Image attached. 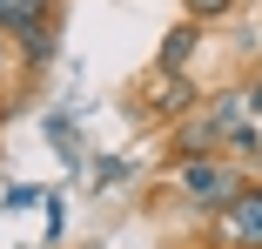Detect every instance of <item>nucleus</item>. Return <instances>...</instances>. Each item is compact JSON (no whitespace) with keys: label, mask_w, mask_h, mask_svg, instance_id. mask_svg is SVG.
I'll use <instances>...</instances> for the list:
<instances>
[{"label":"nucleus","mask_w":262,"mask_h":249,"mask_svg":"<svg viewBox=\"0 0 262 249\" xmlns=\"http://www.w3.org/2000/svg\"><path fill=\"white\" fill-rule=\"evenodd\" d=\"M175 189H182V202L202 209V216H222L235 195L249 189L242 162H215V155H195V162H175Z\"/></svg>","instance_id":"obj_1"},{"label":"nucleus","mask_w":262,"mask_h":249,"mask_svg":"<svg viewBox=\"0 0 262 249\" xmlns=\"http://www.w3.org/2000/svg\"><path fill=\"white\" fill-rule=\"evenodd\" d=\"M215 236H222V249H262V189L235 195V202L215 216Z\"/></svg>","instance_id":"obj_2"},{"label":"nucleus","mask_w":262,"mask_h":249,"mask_svg":"<svg viewBox=\"0 0 262 249\" xmlns=\"http://www.w3.org/2000/svg\"><path fill=\"white\" fill-rule=\"evenodd\" d=\"M155 74H162V81H155V108H162V115H188L202 88H195L182 68H175V74H168V68H155Z\"/></svg>","instance_id":"obj_3"},{"label":"nucleus","mask_w":262,"mask_h":249,"mask_svg":"<svg viewBox=\"0 0 262 249\" xmlns=\"http://www.w3.org/2000/svg\"><path fill=\"white\" fill-rule=\"evenodd\" d=\"M195 40H202V20H182V27H168L162 34V47H155V68H188V54H195Z\"/></svg>","instance_id":"obj_4"},{"label":"nucleus","mask_w":262,"mask_h":249,"mask_svg":"<svg viewBox=\"0 0 262 249\" xmlns=\"http://www.w3.org/2000/svg\"><path fill=\"white\" fill-rule=\"evenodd\" d=\"M47 7H54V0H0V27H7V34H27V27L47 20Z\"/></svg>","instance_id":"obj_5"},{"label":"nucleus","mask_w":262,"mask_h":249,"mask_svg":"<svg viewBox=\"0 0 262 249\" xmlns=\"http://www.w3.org/2000/svg\"><path fill=\"white\" fill-rule=\"evenodd\" d=\"M182 7H188V20H229L235 0H182Z\"/></svg>","instance_id":"obj_6"},{"label":"nucleus","mask_w":262,"mask_h":249,"mask_svg":"<svg viewBox=\"0 0 262 249\" xmlns=\"http://www.w3.org/2000/svg\"><path fill=\"white\" fill-rule=\"evenodd\" d=\"M20 40H27V61H47V54H54V27H47V20H40V27H27Z\"/></svg>","instance_id":"obj_7"},{"label":"nucleus","mask_w":262,"mask_h":249,"mask_svg":"<svg viewBox=\"0 0 262 249\" xmlns=\"http://www.w3.org/2000/svg\"><path fill=\"white\" fill-rule=\"evenodd\" d=\"M249 115H262V81H255V88H249Z\"/></svg>","instance_id":"obj_8"}]
</instances>
